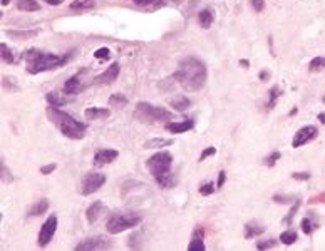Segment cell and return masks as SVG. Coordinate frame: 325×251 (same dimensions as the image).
Listing matches in <instances>:
<instances>
[{"instance_id": "obj_1", "label": "cell", "mask_w": 325, "mask_h": 251, "mask_svg": "<svg viewBox=\"0 0 325 251\" xmlns=\"http://www.w3.org/2000/svg\"><path fill=\"white\" fill-rule=\"evenodd\" d=\"M208 77V69L201 59L194 55H186L178 64V71L174 72V79L180 86L188 92H196L203 89Z\"/></svg>"}, {"instance_id": "obj_2", "label": "cell", "mask_w": 325, "mask_h": 251, "mask_svg": "<svg viewBox=\"0 0 325 251\" xmlns=\"http://www.w3.org/2000/svg\"><path fill=\"white\" fill-rule=\"evenodd\" d=\"M24 59L27 62V72L29 74H40V72L54 71V69L64 67L72 59V52H67L64 55L49 54L39 49H30L24 54Z\"/></svg>"}, {"instance_id": "obj_3", "label": "cell", "mask_w": 325, "mask_h": 251, "mask_svg": "<svg viewBox=\"0 0 325 251\" xmlns=\"http://www.w3.org/2000/svg\"><path fill=\"white\" fill-rule=\"evenodd\" d=\"M47 117L52 121V124L57 126V129L62 132L64 136L69 139H82L86 136L87 126L81 121H77L76 117H72L67 112L60 111L59 107H47Z\"/></svg>"}, {"instance_id": "obj_4", "label": "cell", "mask_w": 325, "mask_h": 251, "mask_svg": "<svg viewBox=\"0 0 325 251\" xmlns=\"http://www.w3.org/2000/svg\"><path fill=\"white\" fill-rule=\"evenodd\" d=\"M141 223V216L137 213H114L106 221V229L111 234H119L126 229L136 228Z\"/></svg>"}, {"instance_id": "obj_5", "label": "cell", "mask_w": 325, "mask_h": 251, "mask_svg": "<svg viewBox=\"0 0 325 251\" xmlns=\"http://www.w3.org/2000/svg\"><path fill=\"white\" fill-rule=\"evenodd\" d=\"M134 116L143 119L144 123H158V121H171L173 112L164 107L151 106L148 102H139L136 106V112Z\"/></svg>"}, {"instance_id": "obj_6", "label": "cell", "mask_w": 325, "mask_h": 251, "mask_svg": "<svg viewBox=\"0 0 325 251\" xmlns=\"http://www.w3.org/2000/svg\"><path fill=\"white\" fill-rule=\"evenodd\" d=\"M146 166H148L149 173H151L154 177L162 176V174H166V173H171V166H173L171 152H168V151L156 152V154H153L146 161Z\"/></svg>"}, {"instance_id": "obj_7", "label": "cell", "mask_w": 325, "mask_h": 251, "mask_svg": "<svg viewBox=\"0 0 325 251\" xmlns=\"http://www.w3.org/2000/svg\"><path fill=\"white\" fill-rule=\"evenodd\" d=\"M106 183V176L101 173H89L82 177L79 184V193L82 196H91L96 191H99Z\"/></svg>"}, {"instance_id": "obj_8", "label": "cell", "mask_w": 325, "mask_h": 251, "mask_svg": "<svg viewBox=\"0 0 325 251\" xmlns=\"http://www.w3.org/2000/svg\"><path fill=\"white\" fill-rule=\"evenodd\" d=\"M57 226H59L57 214H51V216L46 220V223L42 225V228H40V233H39V238H37V245L40 246V248L47 246L49 243L52 241L55 231H57Z\"/></svg>"}, {"instance_id": "obj_9", "label": "cell", "mask_w": 325, "mask_h": 251, "mask_svg": "<svg viewBox=\"0 0 325 251\" xmlns=\"http://www.w3.org/2000/svg\"><path fill=\"white\" fill-rule=\"evenodd\" d=\"M112 241L106 236H91L86 238L76 246L77 251H97V250H111Z\"/></svg>"}, {"instance_id": "obj_10", "label": "cell", "mask_w": 325, "mask_h": 251, "mask_svg": "<svg viewBox=\"0 0 325 251\" xmlns=\"http://www.w3.org/2000/svg\"><path fill=\"white\" fill-rule=\"evenodd\" d=\"M317 136H319V129H317L315 126H305V127L298 129V131L295 132L294 139H292V146H294L295 149H298V148H302V146H305L307 143H310V141H314Z\"/></svg>"}, {"instance_id": "obj_11", "label": "cell", "mask_w": 325, "mask_h": 251, "mask_svg": "<svg viewBox=\"0 0 325 251\" xmlns=\"http://www.w3.org/2000/svg\"><path fill=\"white\" fill-rule=\"evenodd\" d=\"M119 71H121L119 64L112 62L111 66H109L103 72V74L97 75V77L94 79V84H97V86H109V84H112L117 79V75H119Z\"/></svg>"}, {"instance_id": "obj_12", "label": "cell", "mask_w": 325, "mask_h": 251, "mask_svg": "<svg viewBox=\"0 0 325 251\" xmlns=\"http://www.w3.org/2000/svg\"><path fill=\"white\" fill-rule=\"evenodd\" d=\"M117 156H119V152H117L116 149H99L94 154L92 164H94L96 168H101V166L111 164Z\"/></svg>"}, {"instance_id": "obj_13", "label": "cell", "mask_w": 325, "mask_h": 251, "mask_svg": "<svg viewBox=\"0 0 325 251\" xmlns=\"http://www.w3.org/2000/svg\"><path fill=\"white\" fill-rule=\"evenodd\" d=\"M81 75H82V71L77 72L76 75H72V77H69L66 80V84H64V92H66V94L76 96V94H79V92L82 91L84 87H86L82 84V80H81Z\"/></svg>"}, {"instance_id": "obj_14", "label": "cell", "mask_w": 325, "mask_h": 251, "mask_svg": "<svg viewBox=\"0 0 325 251\" xmlns=\"http://www.w3.org/2000/svg\"><path fill=\"white\" fill-rule=\"evenodd\" d=\"M194 127V121L185 119V121H171V123L166 124V129L173 134H183V132H188Z\"/></svg>"}, {"instance_id": "obj_15", "label": "cell", "mask_w": 325, "mask_h": 251, "mask_svg": "<svg viewBox=\"0 0 325 251\" xmlns=\"http://www.w3.org/2000/svg\"><path fill=\"white\" fill-rule=\"evenodd\" d=\"M104 211H106V206H104L103 201H94V203H92V204L86 209V218H87V221L91 223V225H92V223H96Z\"/></svg>"}, {"instance_id": "obj_16", "label": "cell", "mask_w": 325, "mask_h": 251, "mask_svg": "<svg viewBox=\"0 0 325 251\" xmlns=\"http://www.w3.org/2000/svg\"><path fill=\"white\" fill-rule=\"evenodd\" d=\"M84 116H86V119L89 121H104L111 116V111L106 107H87Z\"/></svg>"}, {"instance_id": "obj_17", "label": "cell", "mask_w": 325, "mask_h": 251, "mask_svg": "<svg viewBox=\"0 0 325 251\" xmlns=\"http://www.w3.org/2000/svg\"><path fill=\"white\" fill-rule=\"evenodd\" d=\"M39 34V30H7L5 35L15 40H29Z\"/></svg>"}, {"instance_id": "obj_18", "label": "cell", "mask_w": 325, "mask_h": 251, "mask_svg": "<svg viewBox=\"0 0 325 251\" xmlns=\"http://www.w3.org/2000/svg\"><path fill=\"white\" fill-rule=\"evenodd\" d=\"M46 99H47V102L54 107H62L71 102V97H62L60 94H57V92H47Z\"/></svg>"}, {"instance_id": "obj_19", "label": "cell", "mask_w": 325, "mask_h": 251, "mask_svg": "<svg viewBox=\"0 0 325 251\" xmlns=\"http://www.w3.org/2000/svg\"><path fill=\"white\" fill-rule=\"evenodd\" d=\"M213 20H215V14L211 9H203L200 14H198V22H200V25L203 29H210Z\"/></svg>"}, {"instance_id": "obj_20", "label": "cell", "mask_w": 325, "mask_h": 251, "mask_svg": "<svg viewBox=\"0 0 325 251\" xmlns=\"http://www.w3.org/2000/svg\"><path fill=\"white\" fill-rule=\"evenodd\" d=\"M49 209V201L47 200H40L37 201L35 204H32L29 208V211H27V216H40V214H44Z\"/></svg>"}, {"instance_id": "obj_21", "label": "cell", "mask_w": 325, "mask_h": 251, "mask_svg": "<svg viewBox=\"0 0 325 251\" xmlns=\"http://www.w3.org/2000/svg\"><path fill=\"white\" fill-rule=\"evenodd\" d=\"M17 3V9L22 12H37L40 10V5L37 3V0H15Z\"/></svg>"}, {"instance_id": "obj_22", "label": "cell", "mask_w": 325, "mask_h": 251, "mask_svg": "<svg viewBox=\"0 0 325 251\" xmlns=\"http://www.w3.org/2000/svg\"><path fill=\"white\" fill-rule=\"evenodd\" d=\"M262 233H265V228L257 225V223H248V225H245V238H248V240L260 236Z\"/></svg>"}, {"instance_id": "obj_23", "label": "cell", "mask_w": 325, "mask_h": 251, "mask_svg": "<svg viewBox=\"0 0 325 251\" xmlns=\"http://www.w3.org/2000/svg\"><path fill=\"white\" fill-rule=\"evenodd\" d=\"M171 106L176 109V111L183 112V111H186V109L191 107V100H190L186 96H178L176 99L171 100Z\"/></svg>"}, {"instance_id": "obj_24", "label": "cell", "mask_w": 325, "mask_h": 251, "mask_svg": "<svg viewBox=\"0 0 325 251\" xmlns=\"http://www.w3.org/2000/svg\"><path fill=\"white\" fill-rule=\"evenodd\" d=\"M96 7V0H74L69 9L72 10H89Z\"/></svg>"}, {"instance_id": "obj_25", "label": "cell", "mask_w": 325, "mask_h": 251, "mask_svg": "<svg viewBox=\"0 0 325 251\" xmlns=\"http://www.w3.org/2000/svg\"><path fill=\"white\" fill-rule=\"evenodd\" d=\"M154 179H156V183L160 184L161 188H173L174 183H176V179H174L173 173H166V174H162V176L154 177Z\"/></svg>"}, {"instance_id": "obj_26", "label": "cell", "mask_w": 325, "mask_h": 251, "mask_svg": "<svg viewBox=\"0 0 325 251\" xmlns=\"http://www.w3.org/2000/svg\"><path fill=\"white\" fill-rule=\"evenodd\" d=\"M128 102H129L128 97H124V94H119V92H116V94H112L111 97H109V104H111L112 107H117V109L128 106Z\"/></svg>"}, {"instance_id": "obj_27", "label": "cell", "mask_w": 325, "mask_h": 251, "mask_svg": "<svg viewBox=\"0 0 325 251\" xmlns=\"http://www.w3.org/2000/svg\"><path fill=\"white\" fill-rule=\"evenodd\" d=\"M173 144V139H151L148 143H144V149H151V148H166V146H171Z\"/></svg>"}, {"instance_id": "obj_28", "label": "cell", "mask_w": 325, "mask_h": 251, "mask_svg": "<svg viewBox=\"0 0 325 251\" xmlns=\"http://www.w3.org/2000/svg\"><path fill=\"white\" fill-rule=\"evenodd\" d=\"M0 54H2V60L5 64H14L15 62V57L14 54H12V50L9 47H7V44H0Z\"/></svg>"}, {"instance_id": "obj_29", "label": "cell", "mask_w": 325, "mask_h": 251, "mask_svg": "<svg viewBox=\"0 0 325 251\" xmlns=\"http://www.w3.org/2000/svg\"><path fill=\"white\" fill-rule=\"evenodd\" d=\"M280 96H282V91H280V87H278V86L271 87V91H270V99H268V102H267V109H273L275 104H277V99H278Z\"/></svg>"}, {"instance_id": "obj_30", "label": "cell", "mask_w": 325, "mask_h": 251, "mask_svg": "<svg viewBox=\"0 0 325 251\" xmlns=\"http://www.w3.org/2000/svg\"><path fill=\"white\" fill-rule=\"evenodd\" d=\"M324 69H325V57H315L308 64V71L310 72H319V71H324Z\"/></svg>"}, {"instance_id": "obj_31", "label": "cell", "mask_w": 325, "mask_h": 251, "mask_svg": "<svg viewBox=\"0 0 325 251\" xmlns=\"http://www.w3.org/2000/svg\"><path fill=\"white\" fill-rule=\"evenodd\" d=\"M280 241H282L283 245H287V246L294 245V243L297 241V233L292 231V229H288V231H283L282 234H280Z\"/></svg>"}, {"instance_id": "obj_32", "label": "cell", "mask_w": 325, "mask_h": 251, "mask_svg": "<svg viewBox=\"0 0 325 251\" xmlns=\"http://www.w3.org/2000/svg\"><path fill=\"white\" fill-rule=\"evenodd\" d=\"M205 241H203V238L201 236H194L193 240H191V243L188 245V250L190 251H205Z\"/></svg>"}, {"instance_id": "obj_33", "label": "cell", "mask_w": 325, "mask_h": 251, "mask_svg": "<svg viewBox=\"0 0 325 251\" xmlns=\"http://www.w3.org/2000/svg\"><path fill=\"white\" fill-rule=\"evenodd\" d=\"M0 174H2V183H10V181L14 179V176L10 174L9 168L3 163V159H2V163H0Z\"/></svg>"}, {"instance_id": "obj_34", "label": "cell", "mask_w": 325, "mask_h": 251, "mask_svg": "<svg viewBox=\"0 0 325 251\" xmlns=\"http://www.w3.org/2000/svg\"><path fill=\"white\" fill-rule=\"evenodd\" d=\"M302 229H303V233L305 234H310L315 229V223L312 221L310 216H307V218H303L302 220Z\"/></svg>"}, {"instance_id": "obj_35", "label": "cell", "mask_w": 325, "mask_h": 251, "mask_svg": "<svg viewBox=\"0 0 325 251\" xmlns=\"http://www.w3.org/2000/svg\"><path fill=\"white\" fill-rule=\"evenodd\" d=\"M215 189H217V184H213L210 181V183H205L200 186V194H203V196H210V194L215 193Z\"/></svg>"}, {"instance_id": "obj_36", "label": "cell", "mask_w": 325, "mask_h": 251, "mask_svg": "<svg viewBox=\"0 0 325 251\" xmlns=\"http://www.w3.org/2000/svg\"><path fill=\"white\" fill-rule=\"evenodd\" d=\"M94 57L99 60H108L109 57H111V50H109L108 47H101L94 52Z\"/></svg>"}, {"instance_id": "obj_37", "label": "cell", "mask_w": 325, "mask_h": 251, "mask_svg": "<svg viewBox=\"0 0 325 251\" xmlns=\"http://www.w3.org/2000/svg\"><path fill=\"white\" fill-rule=\"evenodd\" d=\"M298 208H300V200H295V204L292 206L290 213H288V214H287V218H285V220H283V223H285V225H292V220H294L295 213L298 211Z\"/></svg>"}, {"instance_id": "obj_38", "label": "cell", "mask_w": 325, "mask_h": 251, "mask_svg": "<svg viewBox=\"0 0 325 251\" xmlns=\"http://www.w3.org/2000/svg\"><path fill=\"white\" fill-rule=\"evenodd\" d=\"M280 157H282V154H280L278 151H273L270 156H267L265 159H263V163H265V166H268V168H270V166H275V163H277Z\"/></svg>"}, {"instance_id": "obj_39", "label": "cell", "mask_w": 325, "mask_h": 251, "mask_svg": "<svg viewBox=\"0 0 325 251\" xmlns=\"http://www.w3.org/2000/svg\"><path fill=\"white\" fill-rule=\"evenodd\" d=\"M277 245L275 240H265V241H258L257 243V250H268V248H273Z\"/></svg>"}, {"instance_id": "obj_40", "label": "cell", "mask_w": 325, "mask_h": 251, "mask_svg": "<svg viewBox=\"0 0 325 251\" xmlns=\"http://www.w3.org/2000/svg\"><path fill=\"white\" fill-rule=\"evenodd\" d=\"M250 2L255 12H263V9H265V0H250Z\"/></svg>"}, {"instance_id": "obj_41", "label": "cell", "mask_w": 325, "mask_h": 251, "mask_svg": "<svg viewBox=\"0 0 325 251\" xmlns=\"http://www.w3.org/2000/svg\"><path fill=\"white\" fill-rule=\"evenodd\" d=\"M215 152H217V149L213 148V146H210V148H206L205 151L201 152V156H200V161H205L206 157H210V156H213Z\"/></svg>"}, {"instance_id": "obj_42", "label": "cell", "mask_w": 325, "mask_h": 251, "mask_svg": "<svg viewBox=\"0 0 325 251\" xmlns=\"http://www.w3.org/2000/svg\"><path fill=\"white\" fill-rule=\"evenodd\" d=\"M55 169H57V164L52 163V164L42 166V168H40V173H42V174H51V173H54Z\"/></svg>"}, {"instance_id": "obj_43", "label": "cell", "mask_w": 325, "mask_h": 251, "mask_svg": "<svg viewBox=\"0 0 325 251\" xmlns=\"http://www.w3.org/2000/svg\"><path fill=\"white\" fill-rule=\"evenodd\" d=\"M292 177H294V179H300V181H307V179H310V174L308 173H294L292 174Z\"/></svg>"}, {"instance_id": "obj_44", "label": "cell", "mask_w": 325, "mask_h": 251, "mask_svg": "<svg viewBox=\"0 0 325 251\" xmlns=\"http://www.w3.org/2000/svg\"><path fill=\"white\" fill-rule=\"evenodd\" d=\"M273 200L277 201V203H290L288 200H295V198L294 196H280V194H277Z\"/></svg>"}, {"instance_id": "obj_45", "label": "cell", "mask_w": 325, "mask_h": 251, "mask_svg": "<svg viewBox=\"0 0 325 251\" xmlns=\"http://www.w3.org/2000/svg\"><path fill=\"white\" fill-rule=\"evenodd\" d=\"M225 181H226V173H225V171H221V173H220V176H218L217 188H218V189H221V188H223V184H225Z\"/></svg>"}, {"instance_id": "obj_46", "label": "cell", "mask_w": 325, "mask_h": 251, "mask_svg": "<svg viewBox=\"0 0 325 251\" xmlns=\"http://www.w3.org/2000/svg\"><path fill=\"white\" fill-rule=\"evenodd\" d=\"M133 2L139 7H146V5H151V3L156 2V0H133Z\"/></svg>"}, {"instance_id": "obj_47", "label": "cell", "mask_w": 325, "mask_h": 251, "mask_svg": "<svg viewBox=\"0 0 325 251\" xmlns=\"http://www.w3.org/2000/svg\"><path fill=\"white\" fill-rule=\"evenodd\" d=\"M49 5H60V3L64 2V0H46Z\"/></svg>"}, {"instance_id": "obj_48", "label": "cell", "mask_w": 325, "mask_h": 251, "mask_svg": "<svg viewBox=\"0 0 325 251\" xmlns=\"http://www.w3.org/2000/svg\"><path fill=\"white\" fill-rule=\"evenodd\" d=\"M319 121H320L322 124H325V112H320V114H319Z\"/></svg>"}, {"instance_id": "obj_49", "label": "cell", "mask_w": 325, "mask_h": 251, "mask_svg": "<svg viewBox=\"0 0 325 251\" xmlns=\"http://www.w3.org/2000/svg\"><path fill=\"white\" fill-rule=\"evenodd\" d=\"M240 64H242V66H245V67H248V66H250V62H248V60H243V59L240 60Z\"/></svg>"}, {"instance_id": "obj_50", "label": "cell", "mask_w": 325, "mask_h": 251, "mask_svg": "<svg viewBox=\"0 0 325 251\" xmlns=\"http://www.w3.org/2000/svg\"><path fill=\"white\" fill-rule=\"evenodd\" d=\"M10 3V0H2V5H9Z\"/></svg>"}]
</instances>
